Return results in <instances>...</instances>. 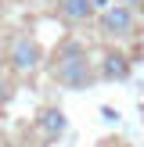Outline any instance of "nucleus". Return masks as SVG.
I'll list each match as a JSON object with an SVG mask.
<instances>
[{"label": "nucleus", "instance_id": "nucleus-1", "mask_svg": "<svg viewBox=\"0 0 144 147\" xmlns=\"http://www.w3.org/2000/svg\"><path fill=\"white\" fill-rule=\"evenodd\" d=\"M47 79L61 90H90L94 83H101L97 76V54L90 50V43L76 32H65L61 40L54 43V50L47 54Z\"/></svg>", "mask_w": 144, "mask_h": 147}, {"label": "nucleus", "instance_id": "nucleus-2", "mask_svg": "<svg viewBox=\"0 0 144 147\" xmlns=\"http://www.w3.org/2000/svg\"><path fill=\"white\" fill-rule=\"evenodd\" d=\"M0 65H4L18 83H29V79H36L43 68H47V54H43L40 40H36L29 29H18V32H11V40L4 43Z\"/></svg>", "mask_w": 144, "mask_h": 147}, {"label": "nucleus", "instance_id": "nucleus-3", "mask_svg": "<svg viewBox=\"0 0 144 147\" xmlns=\"http://www.w3.org/2000/svg\"><path fill=\"white\" fill-rule=\"evenodd\" d=\"M94 29H97V36L105 40V47H126V43H133L137 36H141V11L130 4H122V0H108L105 7H101L97 22H94Z\"/></svg>", "mask_w": 144, "mask_h": 147}, {"label": "nucleus", "instance_id": "nucleus-4", "mask_svg": "<svg viewBox=\"0 0 144 147\" xmlns=\"http://www.w3.org/2000/svg\"><path fill=\"white\" fill-rule=\"evenodd\" d=\"M47 4H50L47 7L50 18H54L58 25H65L69 32L94 25L97 14H101V4H97V0H47Z\"/></svg>", "mask_w": 144, "mask_h": 147}, {"label": "nucleus", "instance_id": "nucleus-5", "mask_svg": "<svg viewBox=\"0 0 144 147\" xmlns=\"http://www.w3.org/2000/svg\"><path fill=\"white\" fill-rule=\"evenodd\" d=\"M97 76L101 83H126L133 76V57L126 54V47H105L97 54Z\"/></svg>", "mask_w": 144, "mask_h": 147}, {"label": "nucleus", "instance_id": "nucleus-6", "mask_svg": "<svg viewBox=\"0 0 144 147\" xmlns=\"http://www.w3.org/2000/svg\"><path fill=\"white\" fill-rule=\"evenodd\" d=\"M33 133L40 136V144H58L65 133H69V115L58 104H43L33 119Z\"/></svg>", "mask_w": 144, "mask_h": 147}, {"label": "nucleus", "instance_id": "nucleus-7", "mask_svg": "<svg viewBox=\"0 0 144 147\" xmlns=\"http://www.w3.org/2000/svg\"><path fill=\"white\" fill-rule=\"evenodd\" d=\"M14 93H18V79L11 76V72L0 65V115L11 108V100H14Z\"/></svg>", "mask_w": 144, "mask_h": 147}, {"label": "nucleus", "instance_id": "nucleus-8", "mask_svg": "<svg viewBox=\"0 0 144 147\" xmlns=\"http://www.w3.org/2000/svg\"><path fill=\"white\" fill-rule=\"evenodd\" d=\"M101 115H105V122H115V119H119V111L108 108V104H101Z\"/></svg>", "mask_w": 144, "mask_h": 147}]
</instances>
